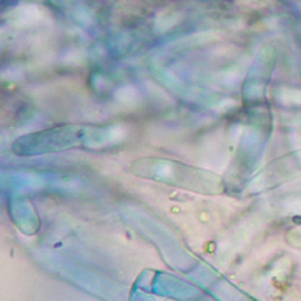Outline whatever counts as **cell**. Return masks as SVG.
<instances>
[{
	"label": "cell",
	"instance_id": "3",
	"mask_svg": "<svg viewBox=\"0 0 301 301\" xmlns=\"http://www.w3.org/2000/svg\"><path fill=\"white\" fill-rule=\"evenodd\" d=\"M179 20V14L173 11H165L157 19V27L161 31H166L174 26Z\"/></svg>",
	"mask_w": 301,
	"mask_h": 301
},
{
	"label": "cell",
	"instance_id": "2",
	"mask_svg": "<svg viewBox=\"0 0 301 301\" xmlns=\"http://www.w3.org/2000/svg\"><path fill=\"white\" fill-rule=\"evenodd\" d=\"M117 100L121 104H135L138 100V92L132 86H125L119 88L115 93Z\"/></svg>",
	"mask_w": 301,
	"mask_h": 301
},
{
	"label": "cell",
	"instance_id": "1",
	"mask_svg": "<svg viewBox=\"0 0 301 301\" xmlns=\"http://www.w3.org/2000/svg\"><path fill=\"white\" fill-rule=\"evenodd\" d=\"M45 12L40 7L36 5H25L18 7V10L15 11L13 19L15 21H18L19 24L22 25H29L33 24V22H38L44 18Z\"/></svg>",
	"mask_w": 301,
	"mask_h": 301
},
{
	"label": "cell",
	"instance_id": "4",
	"mask_svg": "<svg viewBox=\"0 0 301 301\" xmlns=\"http://www.w3.org/2000/svg\"><path fill=\"white\" fill-rule=\"evenodd\" d=\"M279 100L284 104L301 105V91L300 89L283 88L279 93Z\"/></svg>",
	"mask_w": 301,
	"mask_h": 301
},
{
	"label": "cell",
	"instance_id": "5",
	"mask_svg": "<svg viewBox=\"0 0 301 301\" xmlns=\"http://www.w3.org/2000/svg\"><path fill=\"white\" fill-rule=\"evenodd\" d=\"M238 2L244 4L246 6L251 7H263L266 6L271 0H238Z\"/></svg>",
	"mask_w": 301,
	"mask_h": 301
}]
</instances>
